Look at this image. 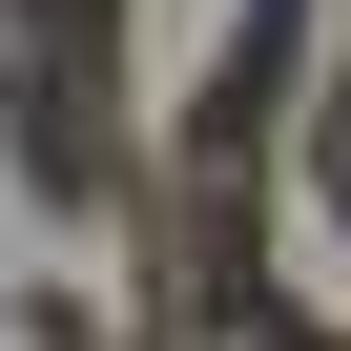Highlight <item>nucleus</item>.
<instances>
[{"label": "nucleus", "instance_id": "1", "mask_svg": "<svg viewBox=\"0 0 351 351\" xmlns=\"http://www.w3.org/2000/svg\"><path fill=\"white\" fill-rule=\"evenodd\" d=\"M21 83H42V165H83V0H21Z\"/></svg>", "mask_w": 351, "mask_h": 351}]
</instances>
